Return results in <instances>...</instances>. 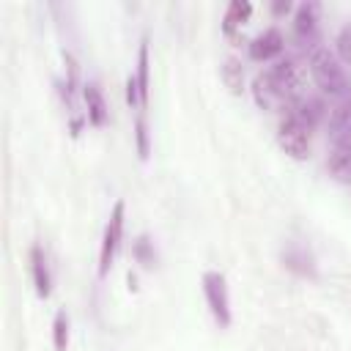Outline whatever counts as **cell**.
<instances>
[{
	"instance_id": "6da1fadb",
	"label": "cell",
	"mask_w": 351,
	"mask_h": 351,
	"mask_svg": "<svg viewBox=\"0 0 351 351\" xmlns=\"http://www.w3.org/2000/svg\"><path fill=\"white\" fill-rule=\"evenodd\" d=\"M307 69H310L313 82L321 88V93L348 99V90H351L348 74H346L343 63L337 60V55L329 47H315L307 58Z\"/></svg>"
},
{
	"instance_id": "7a4b0ae2",
	"label": "cell",
	"mask_w": 351,
	"mask_h": 351,
	"mask_svg": "<svg viewBox=\"0 0 351 351\" xmlns=\"http://www.w3.org/2000/svg\"><path fill=\"white\" fill-rule=\"evenodd\" d=\"M310 134L313 129L307 123H302L293 112H285L280 126H277V143L280 148L291 156V159H307L310 156Z\"/></svg>"
},
{
	"instance_id": "3957f363",
	"label": "cell",
	"mask_w": 351,
	"mask_h": 351,
	"mask_svg": "<svg viewBox=\"0 0 351 351\" xmlns=\"http://www.w3.org/2000/svg\"><path fill=\"white\" fill-rule=\"evenodd\" d=\"M266 77H269L271 88L277 90V96H280L282 101L296 99V96L302 93V88H304V69H302L299 60H293V58L277 60L271 69H266Z\"/></svg>"
},
{
	"instance_id": "277c9868",
	"label": "cell",
	"mask_w": 351,
	"mask_h": 351,
	"mask_svg": "<svg viewBox=\"0 0 351 351\" xmlns=\"http://www.w3.org/2000/svg\"><path fill=\"white\" fill-rule=\"evenodd\" d=\"M203 296L206 304L219 326H230V296H228V280L222 271H206L203 274Z\"/></svg>"
},
{
	"instance_id": "5b68a950",
	"label": "cell",
	"mask_w": 351,
	"mask_h": 351,
	"mask_svg": "<svg viewBox=\"0 0 351 351\" xmlns=\"http://www.w3.org/2000/svg\"><path fill=\"white\" fill-rule=\"evenodd\" d=\"M121 239H123V200H118L112 206V214L104 225V236H101V250H99V277H107L115 255H118V247H121Z\"/></svg>"
},
{
	"instance_id": "8992f818",
	"label": "cell",
	"mask_w": 351,
	"mask_h": 351,
	"mask_svg": "<svg viewBox=\"0 0 351 351\" xmlns=\"http://www.w3.org/2000/svg\"><path fill=\"white\" fill-rule=\"evenodd\" d=\"M318 16H321V5L313 3V0L302 3L293 14V36L302 47H310V52L315 47H321L318 44Z\"/></svg>"
},
{
	"instance_id": "52a82bcc",
	"label": "cell",
	"mask_w": 351,
	"mask_h": 351,
	"mask_svg": "<svg viewBox=\"0 0 351 351\" xmlns=\"http://www.w3.org/2000/svg\"><path fill=\"white\" fill-rule=\"evenodd\" d=\"M282 47H285V38H282V33L277 30V27H266L263 33H258L252 41H250V58L252 60H271V58H277L280 52H282Z\"/></svg>"
},
{
	"instance_id": "ba28073f",
	"label": "cell",
	"mask_w": 351,
	"mask_h": 351,
	"mask_svg": "<svg viewBox=\"0 0 351 351\" xmlns=\"http://www.w3.org/2000/svg\"><path fill=\"white\" fill-rule=\"evenodd\" d=\"M30 274H33L36 293L41 299H47L52 293V271H49V263H47V255H44L41 244H33L30 247Z\"/></svg>"
},
{
	"instance_id": "9c48e42d",
	"label": "cell",
	"mask_w": 351,
	"mask_h": 351,
	"mask_svg": "<svg viewBox=\"0 0 351 351\" xmlns=\"http://www.w3.org/2000/svg\"><path fill=\"white\" fill-rule=\"evenodd\" d=\"M280 261H282L285 269H291V271L299 274V277H315V261H313L310 250L302 247V244H288V247L282 250Z\"/></svg>"
},
{
	"instance_id": "30bf717a",
	"label": "cell",
	"mask_w": 351,
	"mask_h": 351,
	"mask_svg": "<svg viewBox=\"0 0 351 351\" xmlns=\"http://www.w3.org/2000/svg\"><path fill=\"white\" fill-rule=\"evenodd\" d=\"M329 176L340 184H351V145L348 143H332V151L326 156Z\"/></svg>"
},
{
	"instance_id": "8fae6325",
	"label": "cell",
	"mask_w": 351,
	"mask_h": 351,
	"mask_svg": "<svg viewBox=\"0 0 351 351\" xmlns=\"http://www.w3.org/2000/svg\"><path fill=\"white\" fill-rule=\"evenodd\" d=\"M329 134H332V143H348L351 145V96L343 99L329 112Z\"/></svg>"
},
{
	"instance_id": "7c38bea8",
	"label": "cell",
	"mask_w": 351,
	"mask_h": 351,
	"mask_svg": "<svg viewBox=\"0 0 351 351\" xmlns=\"http://www.w3.org/2000/svg\"><path fill=\"white\" fill-rule=\"evenodd\" d=\"M82 99H85V107H88V121L93 126H104L107 118H110V110H107V101H104V93L96 82H85L82 85Z\"/></svg>"
},
{
	"instance_id": "4fadbf2b",
	"label": "cell",
	"mask_w": 351,
	"mask_h": 351,
	"mask_svg": "<svg viewBox=\"0 0 351 351\" xmlns=\"http://www.w3.org/2000/svg\"><path fill=\"white\" fill-rule=\"evenodd\" d=\"M288 112H293L302 123H307L310 129H315V126L324 121V115H326V104H324L318 96H302Z\"/></svg>"
},
{
	"instance_id": "5bb4252c",
	"label": "cell",
	"mask_w": 351,
	"mask_h": 351,
	"mask_svg": "<svg viewBox=\"0 0 351 351\" xmlns=\"http://www.w3.org/2000/svg\"><path fill=\"white\" fill-rule=\"evenodd\" d=\"M252 99H255V104H258L261 110H280V107L285 104V101L277 96V90L271 88L266 71H261V74L252 80Z\"/></svg>"
},
{
	"instance_id": "9a60e30c",
	"label": "cell",
	"mask_w": 351,
	"mask_h": 351,
	"mask_svg": "<svg viewBox=\"0 0 351 351\" xmlns=\"http://www.w3.org/2000/svg\"><path fill=\"white\" fill-rule=\"evenodd\" d=\"M222 82L236 96L244 90V69H241V60L239 58H233V55L225 58V63H222Z\"/></svg>"
},
{
	"instance_id": "2e32d148",
	"label": "cell",
	"mask_w": 351,
	"mask_h": 351,
	"mask_svg": "<svg viewBox=\"0 0 351 351\" xmlns=\"http://www.w3.org/2000/svg\"><path fill=\"white\" fill-rule=\"evenodd\" d=\"M250 14H252V5H250L247 0H233V3L228 5V11H225V22H222L225 33H233L236 27H241V25L250 19Z\"/></svg>"
},
{
	"instance_id": "e0dca14e",
	"label": "cell",
	"mask_w": 351,
	"mask_h": 351,
	"mask_svg": "<svg viewBox=\"0 0 351 351\" xmlns=\"http://www.w3.org/2000/svg\"><path fill=\"white\" fill-rule=\"evenodd\" d=\"M137 85H140V96H143V107L148 104V38L140 41V49H137Z\"/></svg>"
},
{
	"instance_id": "ac0fdd59",
	"label": "cell",
	"mask_w": 351,
	"mask_h": 351,
	"mask_svg": "<svg viewBox=\"0 0 351 351\" xmlns=\"http://www.w3.org/2000/svg\"><path fill=\"white\" fill-rule=\"evenodd\" d=\"M132 255H134V261H137L140 266H145V269H151V266L156 263V250H154V241H151L148 236H137V241L132 244Z\"/></svg>"
},
{
	"instance_id": "d6986e66",
	"label": "cell",
	"mask_w": 351,
	"mask_h": 351,
	"mask_svg": "<svg viewBox=\"0 0 351 351\" xmlns=\"http://www.w3.org/2000/svg\"><path fill=\"white\" fill-rule=\"evenodd\" d=\"M52 343H55V351H66L69 348V315L63 310L55 313V321H52Z\"/></svg>"
},
{
	"instance_id": "ffe728a7",
	"label": "cell",
	"mask_w": 351,
	"mask_h": 351,
	"mask_svg": "<svg viewBox=\"0 0 351 351\" xmlns=\"http://www.w3.org/2000/svg\"><path fill=\"white\" fill-rule=\"evenodd\" d=\"M335 55L343 66H351V22H346L335 36Z\"/></svg>"
},
{
	"instance_id": "44dd1931",
	"label": "cell",
	"mask_w": 351,
	"mask_h": 351,
	"mask_svg": "<svg viewBox=\"0 0 351 351\" xmlns=\"http://www.w3.org/2000/svg\"><path fill=\"white\" fill-rule=\"evenodd\" d=\"M134 137H137V154H140V159H148V126H145V118L143 115L134 121Z\"/></svg>"
},
{
	"instance_id": "7402d4cb",
	"label": "cell",
	"mask_w": 351,
	"mask_h": 351,
	"mask_svg": "<svg viewBox=\"0 0 351 351\" xmlns=\"http://www.w3.org/2000/svg\"><path fill=\"white\" fill-rule=\"evenodd\" d=\"M126 104L134 110V107H143V96H140V85H137V77L129 74L126 80Z\"/></svg>"
},
{
	"instance_id": "603a6c76",
	"label": "cell",
	"mask_w": 351,
	"mask_h": 351,
	"mask_svg": "<svg viewBox=\"0 0 351 351\" xmlns=\"http://www.w3.org/2000/svg\"><path fill=\"white\" fill-rule=\"evenodd\" d=\"M291 8V3L285 0V3H274V14H282V11H288Z\"/></svg>"
}]
</instances>
